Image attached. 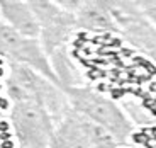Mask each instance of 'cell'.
Instances as JSON below:
<instances>
[{
    "mask_svg": "<svg viewBox=\"0 0 156 148\" xmlns=\"http://www.w3.org/2000/svg\"><path fill=\"white\" fill-rule=\"evenodd\" d=\"M0 19L20 34L39 39V24L29 2H0Z\"/></svg>",
    "mask_w": 156,
    "mask_h": 148,
    "instance_id": "obj_8",
    "label": "cell"
},
{
    "mask_svg": "<svg viewBox=\"0 0 156 148\" xmlns=\"http://www.w3.org/2000/svg\"><path fill=\"white\" fill-rule=\"evenodd\" d=\"M0 55L7 60L9 65L17 63V65L31 66L61 87L51 58L46 55L41 41L20 34L2 19H0Z\"/></svg>",
    "mask_w": 156,
    "mask_h": 148,
    "instance_id": "obj_5",
    "label": "cell"
},
{
    "mask_svg": "<svg viewBox=\"0 0 156 148\" xmlns=\"http://www.w3.org/2000/svg\"><path fill=\"white\" fill-rule=\"evenodd\" d=\"M119 145L112 133L71 107L56 123L51 140V148H117Z\"/></svg>",
    "mask_w": 156,
    "mask_h": 148,
    "instance_id": "obj_3",
    "label": "cell"
},
{
    "mask_svg": "<svg viewBox=\"0 0 156 148\" xmlns=\"http://www.w3.org/2000/svg\"><path fill=\"white\" fill-rule=\"evenodd\" d=\"M10 124L22 148H51L56 121L36 102H16L10 107Z\"/></svg>",
    "mask_w": 156,
    "mask_h": 148,
    "instance_id": "obj_4",
    "label": "cell"
},
{
    "mask_svg": "<svg viewBox=\"0 0 156 148\" xmlns=\"http://www.w3.org/2000/svg\"><path fill=\"white\" fill-rule=\"evenodd\" d=\"M76 17V28L95 32H119L107 2H61Z\"/></svg>",
    "mask_w": 156,
    "mask_h": 148,
    "instance_id": "obj_7",
    "label": "cell"
},
{
    "mask_svg": "<svg viewBox=\"0 0 156 148\" xmlns=\"http://www.w3.org/2000/svg\"><path fill=\"white\" fill-rule=\"evenodd\" d=\"M5 89H7L12 104L16 102L41 104L51 113L56 123L70 107L66 95L58 83H55L43 73H39L37 70L26 65H17V63L9 65Z\"/></svg>",
    "mask_w": 156,
    "mask_h": 148,
    "instance_id": "obj_1",
    "label": "cell"
},
{
    "mask_svg": "<svg viewBox=\"0 0 156 148\" xmlns=\"http://www.w3.org/2000/svg\"><path fill=\"white\" fill-rule=\"evenodd\" d=\"M39 24V41L46 55L55 56L56 51L66 44L71 32L76 31V17L61 2H29Z\"/></svg>",
    "mask_w": 156,
    "mask_h": 148,
    "instance_id": "obj_6",
    "label": "cell"
},
{
    "mask_svg": "<svg viewBox=\"0 0 156 148\" xmlns=\"http://www.w3.org/2000/svg\"><path fill=\"white\" fill-rule=\"evenodd\" d=\"M66 95L68 105L78 114L88 117L98 126L112 133L119 143H126L133 135V123L126 116V113L119 107L105 94L98 92L88 85H66L61 87Z\"/></svg>",
    "mask_w": 156,
    "mask_h": 148,
    "instance_id": "obj_2",
    "label": "cell"
}]
</instances>
